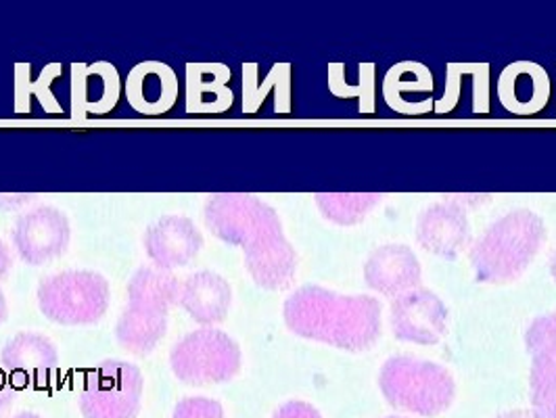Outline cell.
<instances>
[{
	"label": "cell",
	"mask_w": 556,
	"mask_h": 418,
	"mask_svg": "<svg viewBox=\"0 0 556 418\" xmlns=\"http://www.w3.org/2000/svg\"><path fill=\"white\" fill-rule=\"evenodd\" d=\"M142 400V372L126 360L108 358L86 375L78 406L84 418H137Z\"/></svg>",
	"instance_id": "52a82bcc"
},
{
	"label": "cell",
	"mask_w": 556,
	"mask_h": 418,
	"mask_svg": "<svg viewBox=\"0 0 556 418\" xmlns=\"http://www.w3.org/2000/svg\"><path fill=\"white\" fill-rule=\"evenodd\" d=\"M546 241L544 220L531 210H515L475 241L469 259L475 279L504 284L519 279Z\"/></svg>",
	"instance_id": "3957f363"
},
{
	"label": "cell",
	"mask_w": 556,
	"mask_h": 418,
	"mask_svg": "<svg viewBox=\"0 0 556 418\" xmlns=\"http://www.w3.org/2000/svg\"><path fill=\"white\" fill-rule=\"evenodd\" d=\"M270 94H275V113L291 112V63H275L264 80L257 63H243V112H260Z\"/></svg>",
	"instance_id": "7402d4cb"
},
{
	"label": "cell",
	"mask_w": 556,
	"mask_h": 418,
	"mask_svg": "<svg viewBox=\"0 0 556 418\" xmlns=\"http://www.w3.org/2000/svg\"><path fill=\"white\" fill-rule=\"evenodd\" d=\"M122 92L119 72L110 61L90 65L72 63V117L83 122L88 115L113 112Z\"/></svg>",
	"instance_id": "9a60e30c"
},
{
	"label": "cell",
	"mask_w": 556,
	"mask_h": 418,
	"mask_svg": "<svg viewBox=\"0 0 556 418\" xmlns=\"http://www.w3.org/2000/svg\"><path fill=\"white\" fill-rule=\"evenodd\" d=\"M34 195H0V210L2 212H15V210H22L26 203L34 201Z\"/></svg>",
	"instance_id": "f1b7e54d"
},
{
	"label": "cell",
	"mask_w": 556,
	"mask_h": 418,
	"mask_svg": "<svg viewBox=\"0 0 556 418\" xmlns=\"http://www.w3.org/2000/svg\"><path fill=\"white\" fill-rule=\"evenodd\" d=\"M128 105L140 115L157 117L169 112L180 92V83L176 72L164 61H142L130 69L124 84Z\"/></svg>",
	"instance_id": "4fadbf2b"
},
{
	"label": "cell",
	"mask_w": 556,
	"mask_h": 418,
	"mask_svg": "<svg viewBox=\"0 0 556 418\" xmlns=\"http://www.w3.org/2000/svg\"><path fill=\"white\" fill-rule=\"evenodd\" d=\"M377 65L364 61L358 65V83L348 80V65L345 63H331L329 65V90L337 99H356L358 112L375 113L377 110Z\"/></svg>",
	"instance_id": "d4e9b609"
},
{
	"label": "cell",
	"mask_w": 556,
	"mask_h": 418,
	"mask_svg": "<svg viewBox=\"0 0 556 418\" xmlns=\"http://www.w3.org/2000/svg\"><path fill=\"white\" fill-rule=\"evenodd\" d=\"M17 393L15 388L9 383V379L4 375H0V415L15 402Z\"/></svg>",
	"instance_id": "f546056e"
},
{
	"label": "cell",
	"mask_w": 556,
	"mask_h": 418,
	"mask_svg": "<svg viewBox=\"0 0 556 418\" xmlns=\"http://www.w3.org/2000/svg\"><path fill=\"white\" fill-rule=\"evenodd\" d=\"M126 291H128L126 306L169 316L172 307L176 306L180 300V280L176 279L174 273L164 268L142 266L128 280Z\"/></svg>",
	"instance_id": "44dd1931"
},
{
	"label": "cell",
	"mask_w": 556,
	"mask_h": 418,
	"mask_svg": "<svg viewBox=\"0 0 556 418\" xmlns=\"http://www.w3.org/2000/svg\"><path fill=\"white\" fill-rule=\"evenodd\" d=\"M205 226L226 245L241 248L251 280L268 291L287 289L298 273V251L277 210L250 193H216L205 201Z\"/></svg>",
	"instance_id": "6da1fadb"
},
{
	"label": "cell",
	"mask_w": 556,
	"mask_h": 418,
	"mask_svg": "<svg viewBox=\"0 0 556 418\" xmlns=\"http://www.w3.org/2000/svg\"><path fill=\"white\" fill-rule=\"evenodd\" d=\"M273 418H323L320 413L307 404V402H300V400H293V402H287L278 408Z\"/></svg>",
	"instance_id": "83f0119b"
},
{
	"label": "cell",
	"mask_w": 556,
	"mask_h": 418,
	"mask_svg": "<svg viewBox=\"0 0 556 418\" xmlns=\"http://www.w3.org/2000/svg\"><path fill=\"white\" fill-rule=\"evenodd\" d=\"M7 316H9V306H7V297H4V293L0 289V325L7 320Z\"/></svg>",
	"instance_id": "d6a6232c"
},
{
	"label": "cell",
	"mask_w": 556,
	"mask_h": 418,
	"mask_svg": "<svg viewBox=\"0 0 556 418\" xmlns=\"http://www.w3.org/2000/svg\"><path fill=\"white\" fill-rule=\"evenodd\" d=\"M422 268L408 245L390 243L372 251L364 264V282L388 297H400L420 284Z\"/></svg>",
	"instance_id": "2e32d148"
},
{
	"label": "cell",
	"mask_w": 556,
	"mask_h": 418,
	"mask_svg": "<svg viewBox=\"0 0 556 418\" xmlns=\"http://www.w3.org/2000/svg\"><path fill=\"white\" fill-rule=\"evenodd\" d=\"M72 226L67 216L53 205H40L24 212L11 230L17 255L28 266L53 262L70 248Z\"/></svg>",
	"instance_id": "ba28073f"
},
{
	"label": "cell",
	"mask_w": 556,
	"mask_h": 418,
	"mask_svg": "<svg viewBox=\"0 0 556 418\" xmlns=\"http://www.w3.org/2000/svg\"><path fill=\"white\" fill-rule=\"evenodd\" d=\"M526 345L531 356V410L540 418H556V312L531 322Z\"/></svg>",
	"instance_id": "30bf717a"
},
{
	"label": "cell",
	"mask_w": 556,
	"mask_h": 418,
	"mask_svg": "<svg viewBox=\"0 0 556 418\" xmlns=\"http://www.w3.org/2000/svg\"><path fill=\"white\" fill-rule=\"evenodd\" d=\"M110 282L92 270H65L38 284V307L61 327L99 322L110 309Z\"/></svg>",
	"instance_id": "5b68a950"
},
{
	"label": "cell",
	"mask_w": 556,
	"mask_h": 418,
	"mask_svg": "<svg viewBox=\"0 0 556 418\" xmlns=\"http://www.w3.org/2000/svg\"><path fill=\"white\" fill-rule=\"evenodd\" d=\"M498 418H540L533 410H510V413H504Z\"/></svg>",
	"instance_id": "1f68e13d"
},
{
	"label": "cell",
	"mask_w": 556,
	"mask_h": 418,
	"mask_svg": "<svg viewBox=\"0 0 556 418\" xmlns=\"http://www.w3.org/2000/svg\"><path fill=\"white\" fill-rule=\"evenodd\" d=\"M11 268H13V253L9 250V245L0 239V280L7 279Z\"/></svg>",
	"instance_id": "4dcf8cb0"
},
{
	"label": "cell",
	"mask_w": 556,
	"mask_h": 418,
	"mask_svg": "<svg viewBox=\"0 0 556 418\" xmlns=\"http://www.w3.org/2000/svg\"><path fill=\"white\" fill-rule=\"evenodd\" d=\"M167 316L126 306L115 325L117 343L132 354H149L166 337Z\"/></svg>",
	"instance_id": "cb8c5ba5"
},
{
	"label": "cell",
	"mask_w": 556,
	"mask_h": 418,
	"mask_svg": "<svg viewBox=\"0 0 556 418\" xmlns=\"http://www.w3.org/2000/svg\"><path fill=\"white\" fill-rule=\"evenodd\" d=\"M551 275L556 280V251L553 253V259H551Z\"/></svg>",
	"instance_id": "836d02e7"
},
{
	"label": "cell",
	"mask_w": 556,
	"mask_h": 418,
	"mask_svg": "<svg viewBox=\"0 0 556 418\" xmlns=\"http://www.w3.org/2000/svg\"><path fill=\"white\" fill-rule=\"evenodd\" d=\"M433 74L420 61H400L383 76V99L391 112L408 117L433 112Z\"/></svg>",
	"instance_id": "e0dca14e"
},
{
	"label": "cell",
	"mask_w": 556,
	"mask_h": 418,
	"mask_svg": "<svg viewBox=\"0 0 556 418\" xmlns=\"http://www.w3.org/2000/svg\"><path fill=\"white\" fill-rule=\"evenodd\" d=\"M417 243L425 251L456 259L471 243V224L467 207L447 199L429 205L417 220Z\"/></svg>",
	"instance_id": "8fae6325"
},
{
	"label": "cell",
	"mask_w": 556,
	"mask_h": 418,
	"mask_svg": "<svg viewBox=\"0 0 556 418\" xmlns=\"http://www.w3.org/2000/svg\"><path fill=\"white\" fill-rule=\"evenodd\" d=\"M291 333L343 352L370 350L383 329V307L370 295H341L306 284L291 293L282 306Z\"/></svg>",
	"instance_id": "7a4b0ae2"
},
{
	"label": "cell",
	"mask_w": 556,
	"mask_h": 418,
	"mask_svg": "<svg viewBox=\"0 0 556 418\" xmlns=\"http://www.w3.org/2000/svg\"><path fill=\"white\" fill-rule=\"evenodd\" d=\"M388 418H406V417H388Z\"/></svg>",
	"instance_id": "d590c367"
},
{
	"label": "cell",
	"mask_w": 556,
	"mask_h": 418,
	"mask_svg": "<svg viewBox=\"0 0 556 418\" xmlns=\"http://www.w3.org/2000/svg\"><path fill=\"white\" fill-rule=\"evenodd\" d=\"M391 331L404 343L435 345L447 331V307L433 291L418 287L393 300Z\"/></svg>",
	"instance_id": "9c48e42d"
},
{
	"label": "cell",
	"mask_w": 556,
	"mask_h": 418,
	"mask_svg": "<svg viewBox=\"0 0 556 418\" xmlns=\"http://www.w3.org/2000/svg\"><path fill=\"white\" fill-rule=\"evenodd\" d=\"M61 76V63H49L42 67L38 80H31V65H13V112L26 115L31 112V97L38 99L40 107L51 115H61L63 107L56 101L53 83Z\"/></svg>",
	"instance_id": "603a6c76"
},
{
	"label": "cell",
	"mask_w": 556,
	"mask_h": 418,
	"mask_svg": "<svg viewBox=\"0 0 556 418\" xmlns=\"http://www.w3.org/2000/svg\"><path fill=\"white\" fill-rule=\"evenodd\" d=\"M379 388L395 410L420 417H438L456 397L450 370L415 356H393L379 372Z\"/></svg>",
	"instance_id": "277c9868"
},
{
	"label": "cell",
	"mask_w": 556,
	"mask_h": 418,
	"mask_svg": "<svg viewBox=\"0 0 556 418\" xmlns=\"http://www.w3.org/2000/svg\"><path fill=\"white\" fill-rule=\"evenodd\" d=\"M2 368L20 385H45L59 364L55 343L40 333H17L0 352Z\"/></svg>",
	"instance_id": "ac0fdd59"
},
{
	"label": "cell",
	"mask_w": 556,
	"mask_h": 418,
	"mask_svg": "<svg viewBox=\"0 0 556 418\" xmlns=\"http://www.w3.org/2000/svg\"><path fill=\"white\" fill-rule=\"evenodd\" d=\"M172 418H224V408L210 397H185L176 404Z\"/></svg>",
	"instance_id": "4316f807"
},
{
	"label": "cell",
	"mask_w": 556,
	"mask_h": 418,
	"mask_svg": "<svg viewBox=\"0 0 556 418\" xmlns=\"http://www.w3.org/2000/svg\"><path fill=\"white\" fill-rule=\"evenodd\" d=\"M203 243L199 226L187 216H164L147 226L142 237V248L153 266L169 273L191 264Z\"/></svg>",
	"instance_id": "7c38bea8"
},
{
	"label": "cell",
	"mask_w": 556,
	"mask_h": 418,
	"mask_svg": "<svg viewBox=\"0 0 556 418\" xmlns=\"http://www.w3.org/2000/svg\"><path fill=\"white\" fill-rule=\"evenodd\" d=\"M314 201L329 223L354 226L362 223L381 201L379 193H316Z\"/></svg>",
	"instance_id": "484cf974"
},
{
	"label": "cell",
	"mask_w": 556,
	"mask_h": 418,
	"mask_svg": "<svg viewBox=\"0 0 556 418\" xmlns=\"http://www.w3.org/2000/svg\"><path fill=\"white\" fill-rule=\"evenodd\" d=\"M15 418H42L38 417V415H34V413H22V415H17Z\"/></svg>",
	"instance_id": "e575fe53"
},
{
	"label": "cell",
	"mask_w": 556,
	"mask_h": 418,
	"mask_svg": "<svg viewBox=\"0 0 556 418\" xmlns=\"http://www.w3.org/2000/svg\"><path fill=\"white\" fill-rule=\"evenodd\" d=\"M243 354L239 343L216 327H201L182 337L169 352V366L178 381L201 388L235 379Z\"/></svg>",
	"instance_id": "8992f818"
},
{
	"label": "cell",
	"mask_w": 556,
	"mask_h": 418,
	"mask_svg": "<svg viewBox=\"0 0 556 418\" xmlns=\"http://www.w3.org/2000/svg\"><path fill=\"white\" fill-rule=\"evenodd\" d=\"M551 76L535 61H515L498 76V101L513 115L529 117L542 112L551 101Z\"/></svg>",
	"instance_id": "5bb4252c"
},
{
	"label": "cell",
	"mask_w": 556,
	"mask_h": 418,
	"mask_svg": "<svg viewBox=\"0 0 556 418\" xmlns=\"http://www.w3.org/2000/svg\"><path fill=\"white\" fill-rule=\"evenodd\" d=\"M178 306L201 327L220 325L232 306V287L212 270H201L180 282Z\"/></svg>",
	"instance_id": "d6986e66"
},
{
	"label": "cell",
	"mask_w": 556,
	"mask_h": 418,
	"mask_svg": "<svg viewBox=\"0 0 556 418\" xmlns=\"http://www.w3.org/2000/svg\"><path fill=\"white\" fill-rule=\"evenodd\" d=\"M232 72L224 63H189L187 65V113L216 115L228 112L235 92L228 88Z\"/></svg>",
	"instance_id": "ffe728a7"
}]
</instances>
